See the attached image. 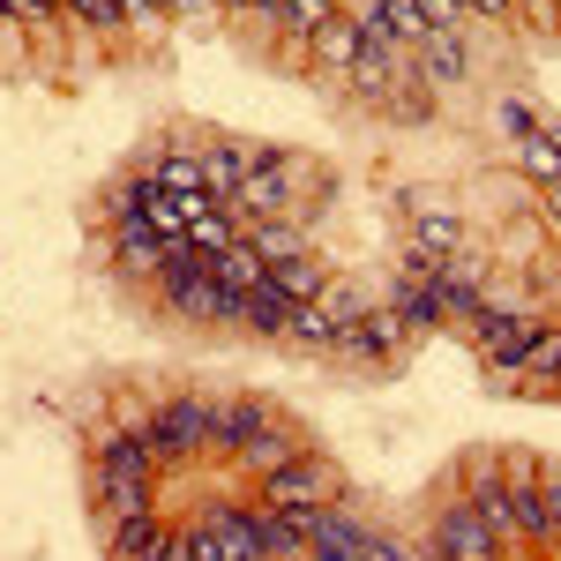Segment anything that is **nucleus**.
Here are the masks:
<instances>
[{"instance_id":"1","label":"nucleus","mask_w":561,"mask_h":561,"mask_svg":"<svg viewBox=\"0 0 561 561\" xmlns=\"http://www.w3.org/2000/svg\"><path fill=\"white\" fill-rule=\"evenodd\" d=\"M165 300H173V314H187V322H240V300H248V293H232L203 255H180L173 270H165Z\"/></svg>"},{"instance_id":"2","label":"nucleus","mask_w":561,"mask_h":561,"mask_svg":"<svg viewBox=\"0 0 561 561\" xmlns=\"http://www.w3.org/2000/svg\"><path fill=\"white\" fill-rule=\"evenodd\" d=\"M150 442H158V457L217 442V404H203V397H173V404H158V412H150Z\"/></svg>"},{"instance_id":"3","label":"nucleus","mask_w":561,"mask_h":561,"mask_svg":"<svg viewBox=\"0 0 561 561\" xmlns=\"http://www.w3.org/2000/svg\"><path fill=\"white\" fill-rule=\"evenodd\" d=\"M434 554H442V561H494V554H502V531L479 517L472 502H457V510L434 517Z\"/></svg>"},{"instance_id":"4","label":"nucleus","mask_w":561,"mask_h":561,"mask_svg":"<svg viewBox=\"0 0 561 561\" xmlns=\"http://www.w3.org/2000/svg\"><path fill=\"white\" fill-rule=\"evenodd\" d=\"M531 322L524 314H479V352L494 359V367H524V352H531Z\"/></svg>"},{"instance_id":"5","label":"nucleus","mask_w":561,"mask_h":561,"mask_svg":"<svg viewBox=\"0 0 561 561\" xmlns=\"http://www.w3.org/2000/svg\"><path fill=\"white\" fill-rule=\"evenodd\" d=\"M270 510H322V465H307V457L277 465L270 472Z\"/></svg>"},{"instance_id":"6","label":"nucleus","mask_w":561,"mask_h":561,"mask_svg":"<svg viewBox=\"0 0 561 561\" xmlns=\"http://www.w3.org/2000/svg\"><path fill=\"white\" fill-rule=\"evenodd\" d=\"M232 203H240V210H262V217H285L293 210V173H285V165H255V173L232 187Z\"/></svg>"},{"instance_id":"7","label":"nucleus","mask_w":561,"mask_h":561,"mask_svg":"<svg viewBox=\"0 0 561 561\" xmlns=\"http://www.w3.org/2000/svg\"><path fill=\"white\" fill-rule=\"evenodd\" d=\"M262 434H270V412H262L255 397H225V404H217V442H232V449H255Z\"/></svg>"},{"instance_id":"8","label":"nucleus","mask_w":561,"mask_h":561,"mask_svg":"<svg viewBox=\"0 0 561 561\" xmlns=\"http://www.w3.org/2000/svg\"><path fill=\"white\" fill-rule=\"evenodd\" d=\"M210 539H217V554H225V561H262V539H255V517H248V510H217Z\"/></svg>"},{"instance_id":"9","label":"nucleus","mask_w":561,"mask_h":561,"mask_svg":"<svg viewBox=\"0 0 561 561\" xmlns=\"http://www.w3.org/2000/svg\"><path fill=\"white\" fill-rule=\"evenodd\" d=\"M210 270L225 277V285H232V293H255V285H270V262H262L255 248H248V240L217 248V255H210Z\"/></svg>"},{"instance_id":"10","label":"nucleus","mask_w":561,"mask_h":561,"mask_svg":"<svg viewBox=\"0 0 561 561\" xmlns=\"http://www.w3.org/2000/svg\"><path fill=\"white\" fill-rule=\"evenodd\" d=\"M412 60H420L427 83H457V76H465V45L449 38V31H442V38H420V45H412Z\"/></svg>"},{"instance_id":"11","label":"nucleus","mask_w":561,"mask_h":561,"mask_svg":"<svg viewBox=\"0 0 561 561\" xmlns=\"http://www.w3.org/2000/svg\"><path fill=\"white\" fill-rule=\"evenodd\" d=\"M293 307H300V300H285L277 285H255V293L240 300V322H255V330H270V337H285V322H293Z\"/></svg>"},{"instance_id":"12","label":"nucleus","mask_w":561,"mask_h":561,"mask_svg":"<svg viewBox=\"0 0 561 561\" xmlns=\"http://www.w3.org/2000/svg\"><path fill=\"white\" fill-rule=\"evenodd\" d=\"M314 45H322V60H330V68H337V76H352V68H359V31H345V23H322V31H314Z\"/></svg>"},{"instance_id":"13","label":"nucleus","mask_w":561,"mask_h":561,"mask_svg":"<svg viewBox=\"0 0 561 561\" xmlns=\"http://www.w3.org/2000/svg\"><path fill=\"white\" fill-rule=\"evenodd\" d=\"M517 375H531V382H554V389H561V330H539V337H531V352H524Z\"/></svg>"},{"instance_id":"14","label":"nucleus","mask_w":561,"mask_h":561,"mask_svg":"<svg viewBox=\"0 0 561 561\" xmlns=\"http://www.w3.org/2000/svg\"><path fill=\"white\" fill-rule=\"evenodd\" d=\"M270 285H277L285 300H322V293H330V285L314 277V262H277V270H270Z\"/></svg>"},{"instance_id":"15","label":"nucleus","mask_w":561,"mask_h":561,"mask_svg":"<svg viewBox=\"0 0 561 561\" xmlns=\"http://www.w3.org/2000/svg\"><path fill=\"white\" fill-rule=\"evenodd\" d=\"M248 248H255V255L270 262V270H277V262H300V240H293V232H285L277 217H262V225H255V240H248Z\"/></svg>"},{"instance_id":"16","label":"nucleus","mask_w":561,"mask_h":561,"mask_svg":"<svg viewBox=\"0 0 561 561\" xmlns=\"http://www.w3.org/2000/svg\"><path fill=\"white\" fill-rule=\"evenodd\" d=\"M457 15H465V0H420V23H427L434 38H442V31H449Z\"/></svg>"},{"instance_id":"17","label":"nucleus","mask_w":561,"mask_h":561,"mask_svg":"<svg viewBox=\"0 0 561 561\" xmlns=\"http://www.w3.org/2000/svg\"><path fill=\"white\" fill-rule=\"evenodd\" d=\"M359 561H404V547L382 539V531H359Z\"/></svg>"},{"instance_id":"18","label":"nucleus","mask_w":561,"mask_h":561,"mask_svg":"<svg viewBox=\"0 0 561 561\" xmlns=\"http://www.w3.org/2000/svg\"><path fill=\"white\" fill-rule=\"evenodd\" d=\"M76 15H90V23H113V15H128V0H68Z\"/></svg>"},{"instance_id":"19","label":"nucleus","mask_w":561,"mask_h":561,"mask_svg":"<svg viewBox=\"0 0 561 561\" xmlns=\"http://www.w3.org/2000/svg\"><path fill=\"white\" fill-rule=\"evenodd\" d=\"M187 539H195V561H225V554H217V539H210V524H203V531H187Z\"/></svg>"},{"instance_id":"20","label":"nucleus","mask_w":561,"mask_h":561,"mask_svg":"<svg viewBox=\"0 0 561 561\" xmlns=\"http://www.w3.org/2000/svg\"><path fill=\"white\" fill-rule=\"evenodd\" d=\"M547 517H554V539H561V479H547Z\"/></svg>"},{"instance_id":"21","label":"nucleus","mask_w":561,"mask_h":561,"mask_svg":"<svg viewBox=\"0 0 561 561\" xmlns=\"http://www.w3.org/2000/svg\"><path fill=\"white\" fill-rule=\"evenodd\" d=\"M165 561H195V539H165Z\"/></svg>"},{"instance_id":"22","label":"nucleus","mask_w":561,"mask_h":561,"mask_svg":"<svg viewBox=\"0 0 561 561\" xmlns=\"http://www.w3.org/2000/svg\"><path fill=\"white\" fill-rule=\"evenodd\" d=\"M547 210H554V225H561V180H554V187H547Z\"/></svg>"},{"instance_id":"23","label":"nucleus","mask_w":561,"mask_h":561,"mask_svg":"<svg viewBox=\"0 0 561 561\" xmlns=\"http://www.w3.org/2000/svg\"><path fill=\"white\" fill-rule=\"evenodd\" d=\"M465 8H510V0H465Z\"/></svg>"},{"instance_id":"24","label":"nucleus","mask_w":561,"mask_h":561,"mask_svg":"<svg viewBox=\"0 0 561 561\" xmlns=\"http://www.w3.org/2000/svg\"><path fill=\"white\" fill-rule=\"evenodd\" d=\"M173 8H217V0H173Z\"/></svg>"}]
</instances>
